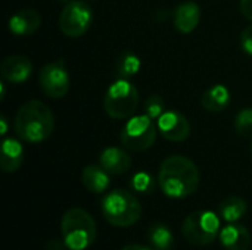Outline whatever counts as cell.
<instances>
[{"instance_id":"1","label":"cell","mask_w":252,"mask_h":250,"mask_svg":"<svg viewBox=\"0 0 252 250\" xmlns=\"http://www.w3.org/2000/svg\"><path fill=\"white\" fill-rule=\"evenodd\" d=\"M201 175L195 162L182 155H173L162 161L158 171V186L170 199L192 196L199 187Z\"/></svg>"},{"instance_id":"2","label":"cell","mask_w":252,"mask_h":250,"mask_svg":"<svg viewBox=\"0 0 252 250\" xmlns=\"http://www.w3.org/2000/svg\"><path fill=\"white\" fill-rule=\"evenodd\" d=\"M13 128L19 140L30 144L46 141L55 130V116L41 100H28L18 109Z\"/></svg>"},{"instance_id":"3","label":"cell","mask_w":252,"mask_h":250,"mask_svg":"<svg viewBox=\"0 0 252 250\" xmlns=\"http://www.w3.org/2000/svg\"><path fill=\"white\" fill-rule=\"evenodd\" d=\"M102 214L111 225L127 228L140 220L142 205L133 193L117 189L102 199Z\"/></svg>"},{"instance_id":"4","label":"cell","mask_w":252,"mask_h":250,"mask_svg":"<svg viewBox=\"0 0 252 250\" xmlns=\"http://www.w3.org/2000/svg\"><path fill=\"white\" fill-rule=\"evenodd\" d=\"M62 239L71 250H84L96 240V222L89 212L80 208L66 211L61 220Z\"/></svg>"},{"instance_id":"5","label":"cell","mask_w":252,"mask_h":250,"mask_svg":"<svg viewBox=\"0 0 252 250\" xmlns=\"http://www.w3.org/2000/svg\"><path fill=\"white\" fill-rule=\"evenodd\" d=\"M139 100V91L130 80L117 78L105 93L103 108L112 119H127L134 115Z\"/></svg>"},{"instance_id":"6","label":"cell","mask_w":252,"mask_h":250,"mask_svg":"<svg viewBox=\"0 0 252 250\" xmlns=\"http://www.w3.org/2000/svg\"><path fill=\"white\" fill-rule=\"evenodd\" d=\"M157 122L148 115L131 116L120 133V141L130 152H143L154 146L157 140Z\"/></svg>"},{"instance_id":"7","label":"cell","mask_w":252,"mask_h":250,"mask_svg":"<svg viewBox=\"0 0 252 250\" xmlns=\"http://www.w3.org/2000/svg\"><path fill=\"white\" fill-rule=\"evenodd\" d=\"M185 239L193 246H208L220 234V218L211 211H196L182 225Z\"/></svg>"},{"instance_id":"8","label":"cell","mask_w":252,"mask_h":250,"mask_svg":"<svg viewBox=\"0 0 252 250\" xmlns=\"http://www.w3.org/2000/svg\"><path fill=\"white\" fill-rule=\"evenodd\" d=\"M59 29L63 35L78 38L89 31L93 24V9L80 0H72L65 4L59 15Z\"/></svg>"},{"instance_id":"9","label":"cell","mask_w":252,"mask_h":250,"mask_svg":"<svg viewBox=\"0 0 252 250\" xmlns=\"http://www.w3.org/2000/svg\"><path fill=\"white\" fill-rule=\"evenodd\" d=\"M69 72L62 59L46 63L38 72V84L50 99H62L69 90Z\"/></svg>"},{"instance_id":"10","label":"cell","mask_w":252,"mask_h":250,"mask_svg":"<svg viewBox=\"0 0 252 250\" xmlns=\"http://www.w3.org/2000/svg\"><path fill=\"white\" fill-rule=\"evenodd\" d=\"M157 128L165 140L173 143L186 141L190 136L189 119L177 111H165L157 119Z\"/></svg>"},{"instance_id":"11","label":"cell","mask_w":252,"mask_h":250,"mask_svg":"<svg viewBox=\"0 0 252 250\" xmlns=\"http://www.w3.org/2000/svg\"><path fill=\"white\" fill-rule=\"evenodd\" d=\"M3 80L10 84H22L32 75V63L28 57L21 55L7 56L0 66Z\"/></svg>"},{"instance_id":"12","label":"cell","mask_w":252,"mask_h":250,"mask_svg":"<svg viewBox=\"0 0 252 250\" xmlns=\"http://www.w3.org/2000/svg\"><path fill=\"white\" fill-rule=\"evenodd\" d=\"M201 7L195 1H183L173 12V25L182 34H190L199 25Z\"/></svg>"},{"instance_id":"13","label":"cell","mask_w":252,"mask_h":250,"mask_svg":"<svg viewBox=\"0 0 252 250\" xmlns=\"http://www.w3.org/2000/svg\"><path fill=\"white\" fill-rule=\"evenodd\" d=\"M131 156L128 155L127 149L120 147H106L102 150L99 156V165L111 175H121L131 168Z\"/></svg>"},{"instance_id":"14","label":"cell","mask_w":252,"mask_h":250,"mask_svg":"<svg viewBox=\"0 0 252 250\" xmlns=\"http://www.w3.org/2000/svg\"><path fill=\"white\" fill-rule=\"evenodd\" d=\"M41 25V16L34 9H22L13 13L7 21V28L13 35L34 34Z\"/></svg>"},{"instance_id":"15","label":"cell","mask_w":252,"mask_h":250,"mask_svg":"<svg viewBox=\"0 0 252 250\" xmlns=\"http://www.w3.org/2000/svg\"><path fill=\"white\" fill-rule=\"evenodd\" d=\"M220 243L226 250H248L251 245V234L247 227L233 222L220 230Z\"/></svg>"},{"instance_id":"16","label":"cell","mask_w":252,"mask_h":250,"mask_svg":"<svg viewBox=\"0 0 252 250\" xmlns=\"http://www.w3.org/2000/svg\"><path fill=\"white\" fill-rule=\"evenodd\" d=\"M24 162V146L19 140L7 137L1 143L0 152V167L3 172H15L21 168Z\"/></svg>"},{"instance_id":"17","label":"cell","mask_w":252,"mask_h":250,"mask_svg":"<svg viewBox=\"0 0 252 250\" xmlns=\"http://www.w3.org/2000/svg\"><path fill=\"white\" fill-rule=\"evenodd\" d=\"M232 100L230 91L223 84H214L201 97V105L207 112L219 113L229 108Z\"/></svg>"},{"instance_id":"18","label":"cell","mask_w":252,"mask_h":250,"mask_svg":"<svg viewBox=\"0 0 252 250\" xmlns=\"http://www.w3.org/2000/svg\"><path fill=\"white\" fill-rule=\"evenodd\" d=\"M81 183L90 193L102 194L108 190L111 178L100 165H87L81 172Z\"/></svg>"},{"instance_id":"19","label":"cell","mask_w":252,"mask_h":250,"mask_svg":"<svg viewBox=\"0 0 252 250\" xmlns=\"http://www.w3.org/2000/svg\"><path fill=\"white\" fill-rule=\"evenodd\" d=\"M140 69H142V59L139 57V55L131 50H126L118 56L115 62L114 74L115 78L118 80H130L134 75H137Z\"/></svg>"},{"instance_id":"20","label":"cell","mask_w":252,"mask_h":250,"mask_svg":"<svg viewBox=\"0 0 252 250\" xmlns=\"http://www.w3.org/2000/svg\"><path fill=\"white\" fill-rule=\"evenodd\" d=\"M146 237L152 250L174 249V236L165 224H152L148 228Z\"/></svg>"},{"instance_id":"21","label":"cell","mask_w":252,"mask_h":250,"mask_svg":"<svg viewBox=\"0 0 252 250\" xmlns=\"http://www.w3.org/2000/svg\"><path fill=\"white\" fill-rule=\"evenodd\" d=\"M247 211H248V205L239 196H230V197L224 199L219 206L220 218L224 220L227 224H233V222H238L239 220H242L245 217Z\"/></svg>"},{"instance_id":"22","label":"cell","mask_w":252,"mask_h":250,"mask_svg":"<svg viewBox=\"0 0 252 250\" xmlns=\"http://www.w3.org/2000/svg\"><path fill=\"white\" fill-rule=\"evenodd\" d=\"M130 186L134 192L142 193V194H148V193H152L155 190V178L149 172L140 171L131 177Z\"/></svg>"},{"instance_id":"23","label":"cell","mask_w":252,"mask_h":250,"mask_svg":"<svg viewBox=\"0 0 252 250\" xmlns=\"http://www.w3.org/2000/svg\"><path fill=\"white\" fill-rule=\"evenodd\" d=\"M235 128L239 136L252 137V108H244L236 113Z\"/></svg>"},{"instance_id":"24","label":"cell","mask_w":252,"mask_h":250,"mask_svg":"<svg viewBox=\"0 0 252 250\" xmlns=\"http://www.w3.org/2000/svg\"><path fill=\"white\" fill-rule=\"evenodd\" d=\"M167 111L165 108V102L161 96L158 94H154V96H149L145 103H143V113L148 115L151 119H154L157 122V119Z\"/></svg>"},{"instance_id":"25","label":"cell","mask_w":252,"mask_h":250,"mask_svg":"<svg viewBox=\"0 0 252 250\" xmlns=\"http://www.w3.org/2000/svg\"><path fill=\"white\" fill-rule=\"evenodd\" d=\"M241 47L247 55L252 56V24L244 28L241 34Z\"/></svg>"},{"instance_id":"26","label":"cell","mask_w":252,"mask_h":250,"mask_svg":"<svg viewBox=\"0 0 252 250\" xmlns=\"http://www.w3.org/2000/svg\"><path fill=\"white\" fill-rule=\"evenodd\" d=\"M239 6H241L242 15H244L247 19L252 21V0H241Z\"/></svg>"},{"instance_id":"27","label":"cell","mask_w":252,"mask_h":250,"mask_svg":"<svg viewBox=\"0 0 252 250\" xmlns=\"http://www.w3.org/2000/svg\"><path fill=\"white\" fill-rule=\"evenodd\" d=\"M65 248H66V245H65L63 239H62V240L53 239V240H50V242L47 243L46 250H65Z\"/></svg>"},{"instance_id":"28","label":"cell","mask_w":252,"mask_h":250,"mask_svg":"<svg viewBox=\"0 0 252 250\" xmlns=\"http://www.w3.org/2000/svg\"><path fill=\"white\" fill-rule=\"evenodd\" d=\"M0 125H1V128H0V134H1V136H4V134L7 133V119H6V116H4V115H1V116H0Z\"/></svg>"},{"instance_id":"29","label":"cell","mask_w":252,"mask_h":250,"mask_svg":"<svg viewBox=\"0 0 252 250\" xmlns=\"http://www.w3.org/2000/svg\"><path fill=\"white\" fill-rule=\"evenodd\" d=\"M121 250H152L148 246H142V245H128V246H124Z\"/></svg>"},{"instance_id":"30","label":"cell","mask_w":252,"mask_h":250,"mask_svg":"<svg viewBox=\"0 0 252 250\" xmlns=\"http://www.w3.org/2000/svg\"><path fill=\"white\" fill-rule=\"evenodd\" d=\"M62 1H68V0H62Z\"/></svg>"},{"instance_id":"31","label":"cell","mask_w":252,"mask_h":250,"mask_svg":"<svg viewBox=\"0 0 252 250\" xmlns=\"http://www.w3.org/2000/svg\"><path fill=\"white\" fill-rule=\"evenodd\" d=\"M251 153H252V144H251Z\"/></svg>"}]
</instances>
